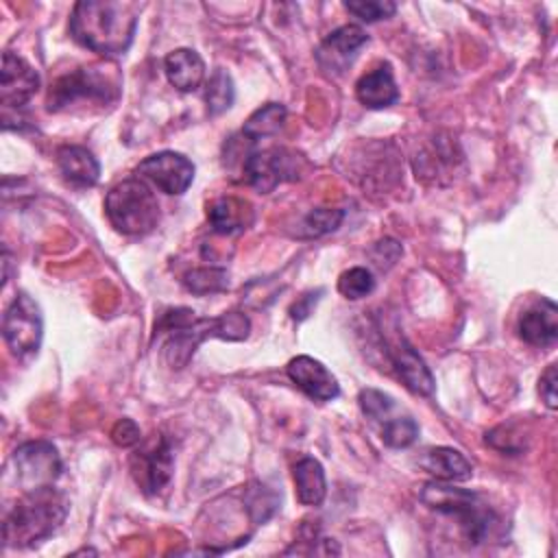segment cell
Returning a JSON list of instances; mask_svg holds the SVG:
<instances>
[{
    "instance_id": "obj_7",
    "label": "cell",
    "mask_w": 558,
    "mask_h": 558,
    "mask_svg": "<svg viewBox=\"0 0 558 558\" xmlns=\"http://www.w3.org/2000/svg\"><path fill=\"white\" fill-rule=\"evenodd\" d=\"M2 336L17 360H31L37 355L44 336V320L39 305L26 292H17L7 305L2 316Z\"/></svg>"
},
{
    "instance_id": "obj_23",
    "label": "cell",
    "mask_w": 558,
    "mask_h": 558,
    "mask_svg": "<svg viewBox=\"0 0 558 558\" xmlns=\"http://www.w3.org/2000/svg\"><path fill=\"white\" fill-rule=\"evenodd\" d=\"M283 122H286V107L281 102H266L246 118L242 126V137H246L248 142H257L262 137L279 133Z\"/></svg>"
},
{
    "instance_id": "obj_16",
    "label": "cell",
    "mask_w": 558,
    "mask_h": 558,
    "mask_svg": "<svg viewBox=\"0 0 558 558\" xmlns=\"http://www.w3.org/2000/svg\"><path fill=\"white\" fill-rule=\"evenodd\" d=\"M519 336L532 347H554L558 340V307L551 299H541L519 318Z\"/></svg>"
},
{
    "instance_id": "obj_5",
    "label": "cell",
    "mask_w": 558,
    "mask_h": 558,
    "mask_svg": "<svg viewBox=\"0 0 558 558\" xmlns=\"http://www.w3.org/2000/svg\"><path fill=\"white\" fill-rule=\"evenodd\" d=\"M105 214L116 231L124 235H144L159 222V203L140 177H131L107 192Z\"/></svg>"
},
{
    "instance_id": "obj_13",
    "label": "cell",
    "mask_w": 558,
    "mask_h": 558,
    "mask_svg": "<svg viewBox=\"0 0 558 558\" xmlns=\"http://www.w3.org/2000/svg\"><path fill=\"white\" fill-rule=\"evenodd\" d=\"M39 89V74L31 63L13 52L2 54L0 102L4 111L24 107Z\"/></svg>"
},
{
    "instance_id": "obj_8",
    "label": "cell",
    "mask_w": 558,
    "mask_h": 558,
    "mask_svg": "<svg viewBox=\"0 0 558 558\" xmlns=\"http://www.w3.org/2000/svg\"><path fill=\"white\" fill-rule=\"evenodd\" d=\"M11 469L17 486L28 493L52 486L61 475L59 451L46 440H31L20 445L11 456Z\"/></svg>"
},
{
    "instance_id": "obj_3",
    "label": "cell",
    "mask_w": 558,
    "mask_h": 558,
    "mask_svg": "<svg viewBox=\"0 0 558 558\" xmlns=\"http://www.w3.org/2000/svg\"><path fill=\"white\" fill-rule=\"evenodd\" d=\"M70 499L65 493L44 486L24 493L9 510L2 523V538L7 547H33L48 538L65 519Z\"/></svg>"
},
{
    "instance_id": "obj_30",
    "label": "cell",
    "mask_w": 558,
    "mask_h": 558,
    "mask_svg": "<svg viewBox=\"0 0 558 558\" xmlns=\"http://www.w3.org/2000/svg\"><path fill=\"white\" fill-rule=\"evenodd\" d=\"M344 9L362 22H377L397 13V4L390 0H349L344 2Z\"/></svg>"
},
{
    "instance_id": "obj_2",
    "label": "cell",
    "mask_w": 558,
    "mask_h": 558,
    "mask_svg": "<svg viewBox=\"0 0 558 558\" xmlns=\"http://www.w3.org/2000/svg\"><path fill=\"white\" fill-rule=\"evenodd\" d=\"M142 4L120 0H81L70 15V35L83 48L102 57L129 50Z\"/></svg>"
},
{
    "instance_id": "obj_24",
    "label": "cell",
    "mask_w": 558,
    "mask_h": 558,
    "mask_svg": "<svg viewBox=\"0 0 558 558\" xmlns=\"http://www.w3.org/2000/svg\"><path fill=\"white\" fill-rule=\"evenodd\" d=\"M235 98V87H233V78L227 70L216 68L209 76V81L205 83V105H207V113L209 116H220L222 111H227L233 105Z\"/></svg>"
},
{
    "instance_id": "obj_12",
    "label": "cell",
    "mask_w": 558,
    "mask_h": 558,
    "mask_svg": "<svg viewBox=\"0 0 558 558\" xmlns=\"http://www.w3.org/2000/svg\"><path fill=\"white\" fill-rule=\"evenodd\" d=\"M368 41V35L355 26L344 24L336 31H331L316 50V63L318 68L329 76H340L357 57L360 48Z\"/></svg>"
},
{
    "instance_id": "obj_17",
    "label": "cell",
    "mask_w": 558,
    "mask_h": 558,
    "mask_svg": "<svg viewBox=\"0 0 558 558\" xmlns=\"http://www.w3.org/2000/svg\"><path fill=\"white\" fill-rule=\"evenodd\" d=\"M207 220L214 233L233 235L248 229L255 220V211L248 201L238 196H220L207 205Z\"/></svg>"
},
{
    "instance_id": "obj_19",
    "label": "cell",
    "mask_w": 558,
    "mask_h": 558,
    "mask_svg": "<svg viewBox=\"0 0 558 558\" xmlns=\"http://www.w3.org/2000/svg\"><path fill=\"white\" fill-rule=\"evenodd\" d=\"M57 166L65 183L74 187H92L100 177V163L92 150L83 146H61L57 150Z\"/></svg>"
},
{
    "instance_id": "obj_6",
    "label": "cell",
    "mask_w": 558,
    "mask_h": 558,
    "mask_svg": "<svg viewBox=\"0 0 558 558\" xmlns=\"http://www.w3.org/2000/svg\"><path fill=\"white\" fill-rule=\"evenodd\" d=\"M118 76L105 65H85L61 74L48 89V111H65L76 102L109 105L118 98Z\"/></svg>"
},
{
    "instance_id": "obj_1",
    "label": "cell",
    "mask_w": 558,
    "mask_h": 558,
    "mask_svg": "<svg viewBox=\"0 0 558 558\" xmlns=\"http://www.w3.org/2000/svg\"><path fill=\"white\" fill-rule=\"evenodd\" d=\"M251 320L244 312H225L216 318H198L190 307H172L161 314L155 333H166L161 357L170 368H183L207 338L240 342L248 336Z\"/></svg>"
},
{
    "instance_id": "obj_27",
    "label": "cell",
    "mask_w": 558,
    "mask_h": 558,
    "mask_svg": "<svg viewBox=\"0 0 558 558\" xmlns=\"http://www.w3.org/2000/svg\"><path fill=\"white\" fill-rule=\"evenodd\" d=\"M183 286L192 292V294H214V292H222L229 288V277L225 268H216V266H205V268H192L190 272H185L183 277Z\"/></svg>"
},
{
    "instance_id": "obj_14",
    "label": "cell",
    "mask_w": 558,
    "mask_h": 558,
    "mask_svg": "<svg viewBox=\"0 0 558 558\" xmlns=\"http://www.w3.org/2000/svg\"><path fill=\"white\" fill-rule=\"evenodd\" d=\"M384 344H386V353H388L392 366L397 368L399 377L403 379V384L416 395L432 397L436 390L434 377H432L429 368L425 366L423 357L414 351V347L403 336L384 338Z\"/></svg>"
},
{
    "instance_id": "obj_22",
    "label": "cell",
    "mask_w": 558,
    "mask_h": 558,
    "mask_svg": "<svg viewBox=\"0 0 558 558\" xmlns=\"http://www.w3.org/2000/svg\"><path fill=\"white\" fill-rule=\"evenodd\" d=\"M292 477H294L299 504H303V506H318V504H323V499L327 495V482H325L323 464L316 458H312V456L301 458L294 464Z\"/></svg>"
},
{
    "instance_id": "obj_9",
    "label": "cell",
    "mask_w": 558,
    "mask_h": 558,
    "mask_svg": "<svg viewBox=\"0 0 558 558\" xmlns=\"http://www.w3.org/2000/svg\"><path fill=\"white\" fill-rule=\"evenodd\" d=\"M299 155L286 148L251 150L242 159L244 181L255 187L259 194L272 192L281 181L299 179Z\"/></svg>"
},
{
    "instance_id": "obj_4",
    "label": "cell",
    "mask_w": 558,
    "mask_h": 558,
    "mask_svg": "<svg viewBox=\"0 0 558 558\" xmlns=\"http://www.w3.org/2000/svg\"><path fill=\"white\" fill-rule=\"evenodd\" d=\"M421 501L442 514L456 517L462 534L466 536L469 543H482L490 536L493 527L497 525V514L495 510L482 499V495L466 490V488H456L451 482H427L421 488Z\"/></svg>"
},
{
    "instance_id": "obj_26",
    "label": "cell",
    "mask_w": 558,
    "mask_h": 558,
    "mask_svg": "<svg viewBox=\"0 0 558 558\" xmlns=\"http://www.w3.org/2000/svg\"><path fill=\"white\" fill-rule=\"evenodd\" d=\"M344 220V211L338 207H318L303 216L299 227V238H320L325 233H331L340 227Z\"/></svg>"
},
{
    "instance_id": "obj_29",
    "label": "cell",
    "mask_w": 558,
    "mask_h": 558,
    "mask_svg": "<svg viewBox=\"0 0 558 558\" xmlns=\"http://www.w3.org/2000/svg\"><path fill=\"white\" fill-rule=\"evenodd\" d=\"M375 290V277L368 268L364 266H353L349 270H344L338 277V292L349 299V301H357L368 296Z\"/></svg>"
},
{
    "instance_id": "obj_34",
    "label": "cell",
    "mask_w": 558,
    "mask_h": 558,
    "mask_svg": "<svg viewBox=\"0 0 558 558\" xmlns=\"http://www.w3.org/2000/svg\"><path fill=\"white\" fill-rule=\"evenodd\" d=\"M318 294H323V290H316V292H307V294H303V296H301V299L290 307V316H292V320H305V318L312 314V307L316 305Z\"/></svg>"
},
{
    "instance_id": "obj_33",
    "label": "cell",
    "mask_w": 558,
    "mask_h": 558,
    "mask_svg": "<svg viewBox=\"0 0 558 558\" xmlns=\"http://www.w3.org/2000/svg\"><path fill=\"white\" fill-rule=\"evenodd\" d=\"M556 381H558V375H556V364H549V366L545 368V373L541 375V381H538V392H541V399L545 401V405H547L549 410H556V405H558Z\"/></svg>"
},
{
    "instance_id": "obj_10",
    "label": "cell",
    "mask_w": 558,
    "mask_h": 558,
    "mask_svg": "<svg viewBox=\"0 0 558 558\" xmlns=\"http://www.w3.org/2000/svg\"><path fill=\"white\" fill-rule=\"evenodd\" d=\"M174 456L170 442L159 434L131 456V473L146 495L159 493L170 482Z\"/></svg>"
},
{
    "instance_id": "obj_15",
    "label": "cell",
    "mask_w": 558,
    "mask_h": 558,
    "mask_svg": "<svg viewBox=\"0 0 558 558\" xmlns=\"http://www.w3.org/2000/svg\"><path fill=\"white\" fill-rule=\"evenodd\" d=\"M288 377L296 388H301L314 401H331L340 395L338 379L327 371V366L310 355H296L286 366Z\"/></svg>"
},
{
    "instance_id": "obj_20",
    "label": "cell",
    "mask_w": 558,
    "mask_h": 558,
    "mask_svg": "<svg viewBox=\"0 0 558 558\" xmlns=\"http://www.w3.org/2000/svg\"><path fill=\"white\" fill-rule=\"evenodd\" d=\"M163 70L172 87L179 92H194L205 78V61L192 48H177L166 54Z\"/></svg>"
},
{
    "instance_id": "obj_21",
    "label": "cell",
    "mask_w": 558,
    "mask_h": 558,
    "mask_svg": "<svg viewBox=\"0 0 558 558\" xmlns=\"http://www.w3.org/2000/svg\"><path fill=\"white\" fill-rule=\"evenodd\" d=\"M355 96L357 100L368 109H384L399 100V87L395 83L390 65H379L355 83Z\"/></svg>"
},
{
    "instance_id": "obj_28",
    "label": "cell",
    "mask_w": 558,
    "mask_h": 558,
    "mask_svg": "<svg viewBox=\"0 0 558 558\" xmlns=\"http://www.w3.org/2000/svg\"><path fill=\"white\" fill-rule=\"evenodd\" d=\"M357 403H360L362 414L377 425L386 423L390 416L397 414L395 399L377 388H362L357 395Z\"/></svg>"
},
{
    "instance_id": "obj_32",
    "label": "cell",
    "mask_w": 558,
    "mask_h": 558,
    "mask_svg": "<svg viewBox=\"0 0 558 558\" xmlns=\"http://www.w3.org/2000/svg\"><path fill=\"white\" fill-rule=\"evenodd\" d=\"M140 438H142L140 427H137V423L131 421V418L118 421V423L113 425V429H111V440H113L118 447H133V445L140 442Z\"/></svg>"
},
{
    "instance_id": "obj_25",
    "label": "cell",
    "mask_w": 558,
    "mask_h": 558,
    "mask_svg": "<svg viewBox=\"0 0 558 558\" xmlns=\"http://www.w3.org/2000/svg\"><path fill=\"white\" fill-rule=\"evenodd\" d=\"M379 436L388 447L403 449L418 438V425L412 416L397 412L395 416H390L386 423L379 425Z\"/></svg>"
},
{
    "instance_id": "obj_11",
    "label": "cell",
    "mask_w": 558,
    "mask_h": 558,
    "mask_svg": "<svg viewBox=\"0 0 558 558\" xmlns=\"http://www.w3.org/2000/svg\"><path fill=\"white\" fill-rule=\"evenodd\" d=\"M137 177L166 194H183L194 181V163L181 153L161 150L140 161Z\"/></svg>"
},
{
    "instance_id": "obj_18",
    "label": "cell",
    "mask_w": 558,
    "mask_h": 558,
    "mask_svg": "<svg viewBox=\"0 0 558 558\" xmlns=\"http://www.w3.org/2000/svg\"><path fill=\"white\" fill-rule=\"evenodd\" d=\"M416 464L440 482H466L473 475L471 462L451 447H432L418 453Z\"/></svg>"
},
{
    "instance_id": "obj_31",
    "label": "cell",
    "mask_w": 558,
    "mask_h": 558,
    "mask_svg": "<svg viewBox=\"0 0 558 558\" xmlns=\"http://www.w3.org/2000/svg\"><path fill=\"white\" fill-rule=\"evenodd\" d=\"M399 255H401V244L397 240H390V238L379 240L371 251V257H373L375 266L381 268V270H388L399 259Z\"/></svg>"
}]
</instances>
